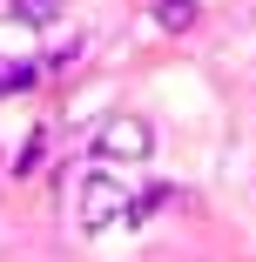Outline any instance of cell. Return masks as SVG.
Here are the masks:
<instances>
[{
	"label": "cell",
	"mask_w": 256,
	"mask_h": 262,
	"mask_svg": "<svg viewBox=\"0 0 256 262\" xmlns=\"http://www.w3.org/2000/svg\"><path fill=\"white\" fill-rule=\"evenodd\" d=\"M41 74H47V61H0V101L7 94H34Z\"/></svg>",
	"instance_id": "cell-3"
},
{
	"label": "cell",
	"mask_w": 256,
	"mask_h": 262,
	"mask_svg": "<svg viewBox=\"0 0 256 262\" xmlns=\"http://www.w3.org/2000/svg\"><path fill=\"white\" fill-rule=\"evenodd\" d=\"M94 155L101 162H148V155H155V128L142 115H108L101 135H94Z\"/></svg>",
	"instance_id": "cell-2"
},
{
	"label": "cell",
	"mask_w": 256,
	"mask_h": 262,
	"mask_svg": "<svg viewBox=\"0 0 256 262\" xmlns=\"http://www.w3.org/2000/svg\"><path fill=\"white\" fill-rule=\"evenodd\" d=\"M155 20H162L169 34H182V27H195V0H155Z\"/></svg>",
	"instance_id": "cell-6"
},
{
	"label": "cell",
	"mask_w": 256,
	"mask_h": 262,
	"mask_svg": "<svg viewBox=\"0 0 256 262\" xmlns=\"http://www.w3.org/2000/svg\"><path fill=\"white\" fill-rule=\"evenodd\" d=\"M175 202V182H148V188H135V202H128V222H148L155 208H169Z\"/></svg>",
	"instance_id": "cell-5"
},
{
	"label": "cell",
	"mask_w": 256,
	"mask_h": 262,
	"mask_svg": "<svg viewBox=\"0 0 256 262\" xmlns=\"http://www.w3.org/2000/svg\"><path fill=\"white\" fill-rule=\"evenodd\" d=\"M7 14H14L21 27H54V20L68 14V0H7Z\"/></svg>",
	"instance_id": "cell-4"
},
{
	"label": "cell",
	"mask_w": 256,
	"mask_h": 262,
	"mask_svg": "<svg viewBox=\"0 0 256 262\" xmlns=\"http://www.w3.org/2000/svg\"><path fill=\"white\" fill-rule=\"evenodd\" d=\"M128 202H135V188H122L115 175H88L81 195H74V222H81V235H101V229L128 222Z\"/></svg>",
	"instance_id": "cell-1"
}]
</instances>
